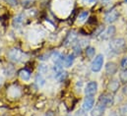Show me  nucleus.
I'll list each match as a JSON object with an SVG mask.
<instances>
[{"instance_id":"f257e3e1","label":"nucleus","mask_w":127,"mask_h":116,"mask_svg":"<svg viewBox=\"0 0 127 116\" xmlns=\"http://www.w3.org/2000/svg\"><path fill=\"white\" fill-rule=\"evenodd\" d=\"M125 46H126L125 39L121 37L113 38L109 42V48L114 53H121L125 49Z\"/></svg>"},{"instance_id":"f03ea898","label":"nucleus","mask_w":127,"mask_h":116,"mask_svg":"<svg viewBox=\"0 0 127 116\" xmlns=\"http://www.w3.org/2000/svg\"><path fill=\"white\" fill-rule=\"evenodd\" d=\"M8 57H9V59L11 61L18 63V62L24 61L26 59V57H27V55L23 51H21V50H19L17 48H13V49H11L8 52Z\"/></svg>"},{"instance_id":"7ed1b4c3","label":"nucleus","mask_w":127,"mask_h":116,"mask_svg":"<svg viewBox=\"0 0 127 116\" xmlns=\"http://www.w3.org/2000/svg\"><path fill=\"white\" fill-rule=\"evenodd\" d=\"M98 102L100 104H102L105 108L112 106L113 102H114L113 93H111V92H103V93H101L99 98H98Z\"/></svg>"},{"instance_id":"20e7f679","label":"nucleus","mask_w":127,"mask_h":116,"mask_svg":"<svg viewBox=\"0 0 127 116\" xmlns=\"http://www.w3.org/2000/svg\"><path fill=\"white\" fill-rule=\"evenodd\" d=\"M102 64H103V55L102 54H97L92 62V66H91L92 71L93 72H98L101 69Z\"/></svg>"},{"instance_id":"39448f33","label":"nucleus","mask_w":127,"mask_h":116,"mask_svg":"<svg viewBox=\"0 0 127 116\" xmlns=\"http://www.w3.org/2000/svg\"><path fill=\"white\" fill-rule=\"evenodd\" d=\"M119 17V12L116 10V9H111L110 11L106 12L105 15H104V20L106 23L108 24H111V23H114Z\"/></svg>"},{"instance_id":"423d86ee","label":"nucleus","mask_w":127,"mask_h":116,"mask_svg":"<svg viewBox=\"0 0 127 116\" xmlns=\"http://www.w3.org/2000/svg\"><path fill=\"white\" fill-rule=\"evenodd\" d=\"M115 27L114 26H109L107 29H103L101 31V33L99 34L100 35V39H103V40H108L110 38L113 37V35L115 34Z\"/></svg>"},{"instance_id":"0eeeda50","label":"nucleus","mask_w":127,"mask_h":116,"mask_svg":"<svg viewBox=\"0 0 127 116\" xmlns=\"http://www.w3.org/2000/svg\"><path fill=\"white\" fill-rule=\"evenodd\" d=\"M96 90H97V84H96V82L92 81L87 84L86 88H85V93L88 96H94L96 93Z\"/></svg>"},{"instance_id":"6e6552de","label":"nucleus","mask_w":127,"mask_h":116,"mask_svg":"<svg viewBox=\"0 0 127 116\" xmlns=\"http://www.w3.org/2000/svg\"><path fill=\"white\" fill-rule=\"evenodd\" d=\"M120 87V81L118 79H112L108 82L106 88L108 89V92H111V93H114L116 92Z\"/></svg>"},{"instance_id":"1a4fd4ad","label":"nucleus","mask_w":127,"mask_h":116,"mask_svg":"<svg viewBox=\"0 0 127 116\" xmlns=\"http://www.w3.org/2000/svg\"><path fill=\"white\" fill-rule=\"evenodd\" d=\"M94 105H95V98H94V96H88L87 95L85 97L84 101H83V105H82L83 109L85 111H89V110H91L94 107Z\"/></svg>"},{"instance_id":"9d476101","label":"nucleus","mask_w":127,"mask_h":116,"mask_svg":"<svg viewBox=\"0 0 127 116\" xmlns=\"http://www.w3.org/2000/svg\"><path fill=\"white\" fill-rule=\"evenodd\" d=\"M117 64L114 63V62H108L106 65H105V73L109 76H112L114 75L116 72H117Z\"/></svg>"},{"instance_id":"9b49d317","label":"nucleus","mask_w":127,"mask_h":116,"mask_svg":"<svg viewBox=\"0 0 127 116\" xmlns=\"http://www.w3.org/2000/svg\"><path fill=\"white\" fill-rule=\"evenodd\" d=\"M78 37V34H77V31L76 30H71L69 31V33L67 34L66 38H65V41H64V44L65 45H70L71 43H73Z\"/></svg>"},{"instance_id":"f8f14e48","label":"nucleus","mask_w":127,"mask_h":116,"mask_svg":"<svg viewBox=\"0 0 127 116\" xmlns=\"http://www.w3.org/2000/svg\"><path fill=\"white\" fill-rule=\"evenodd\" d=\"M104 110H105V107L97 101L95 105V108L92 110V116H102Z\"/></svg>"},{"instance_id":"ddd939ff","label":"nucleus","mask_w":127,"mask_h":116,"mask_svg":"<svg viewBox=\"0 0 127 116\" xmlns=\"http://www.w3.org/2000/svg\"><path fill=\"white\" fill-rule=\"evenodd\" d=\"M74 55L73 54H69L67 55L66 57H60V59L62 60V62L64 63V65L66 67H70L72 64H73V61H74Z\"/></svg>"},{"instance_id":"4468645a","label":"nucleus","mask_w":127,"mask_h":116,"mask_svg":"<svg viewBox=\"0 0 127 116\" xmlns=\"http://www.w3.org/2000/svg\"><path fill=\"white\" fill-rule=\"evenodd\" d=\"M19 76L22 80L24 81H29L30 78H31V72L28 71L27 69H22L20 72H19Z\"/></svg>"},{"instance_id":"2eb2a0df","label":"nucleus","mask_w":127,"mask_h":116,"mask_svg":"<svg viewBox=\"0 0 127 116\" xmlns=\"http://www.w3.org/2000/svg\"><path fill=\"white\" fill-rule=\"evenodd\" d=\"M95 47L93 46H88L85 50V53H86V56L88 58H93L95 56Z\"/></svg>"},{"instance_id":"dca6fc26","label":"nucleus","mask_w":127,"mask_h":116,"mask_svg":"<svg viewBox=\"0 0 127 116\" xmlns=\"http://www.w3.org/2000/svg\"><path fill=\"white\" fill-rule=\"evenodd\" d=\"M119 81L123 84H127V70H122L119 74Z\"/></svg>"},{"instance_id":"f3484780","label":"nucleus","mask_w":127,"mask_h":116,"mask_svg":"<svg viewBox=\"0 0 127 116\" xmlns=\"http://www.w3.org/2000/svg\"><path fill=\"white\" fill-rule=\"evenodd\" d=\"M24 22V15L23 14H20V15H18L15 19H14V26H20L22 23Z\"/></svg>"},{"instance_id":"a211bd4d","label":"nucleus","mask_w":127,"mask_h":116,"mask_svg":"<svg viewBox=\"0 0 127 116\" xmlns=\"http://www.w3.org/2000/svg\"><path fill=\"white\" fill-rule=\"evenodd\" d=\"M88 16H89V12H88V11H84V12L80 13V15H79V21H80V22L85 21V20L88 18Z\"/></svg>"},{"instance_id":"6ab92c4d","label":"nucleus","mask_w":127,"mask_h":116,"mask_svg":"<svg viewBox=\"0 0 127 116\" xmlns=\"http://www.w3.org/2000/svg\"><path fill=\"white\" fill-rule=\"evenodd\" d=\"M120 67L122 70H127V56L123 57L120 62Z\"/></svg>"},{"instance_id":"aec40b11","label":"nucleus","mask_w":127,"mask_h":116,"mask_svg":"<svg viewBox=\"0 0 127 116\" xmlns=\"http://www.w3.org/2000/svg\"><path fill=\"white\" fill-rule=\"evenodd\" d=\"M119 112H120V116H127V103L120 107Z\"/></svg>"},{"instance_id":"412c9836","label":"nucleus","mask_w":127,"mask_h":116,"mask_svg":"<svg viewBox=\"0 0 127 116\" xmlns=\"http://www.w3.org/2000/svg\"><path fill=\"white\" fill-rule=\"evenodd\" d=\"M35 81H36V83H37L39 86H42V85L44 84V80H43V78H42V76H41L40 74H37V75H36Z\"/></svg>"},{"instance_id":"4be33fe9","label":"nucleus","mask_w":127,"mask_h":116,"mask_svg":"<svg viewBox=\"0 0 127 116\" xmlns=\"http://www.w3.org/2000/svg\"><path fill=\"white\" fill-rule=\"evenodd\" d=\"M8 5L12 6V7H15L18 5V0H4Z\"/></svg>"},{"instance_id":"5701e85b","label":"nucleus","mask_w":127,"mask_h":116,"mask_svg":"<svg viewBox=\"0 0 127 116\" xmlns=\"http://www.w3.org/2000/svg\"><path fill=\"white\" fill-rule=\"evenodd\" d=\"M80 53H81V47L79 45L75 46L74 47V53H73V55L74 56H77V55H80Z\"/></svg>"},{"instance_id":"b1692460","label":"nucleus","mask_w":127,"mask_h":116,"mask_svg":"<svg viewBox=\"0 0 127 116\" xmlns=\"http://www.w3.org/2000/svg\"><path fill=\"white\" fill-rule=\"evenodd\" d=\"M76 116H88V114H87V111H85L84 109H81V110L77 111Z\"/></svg>"},{"instance_id":"393cba45","label":"nucleus","mask_w":127,"mask_h":116,"mask_svg":"<svg viewBox=\"0 0 127 116\" xmlns=\"http://www.w3.org/2000/svg\"><path fill=\"white\" fill-rule=\"evenodd\" d=\"M45 116H55V113L51 110H48L46 113H45Z\"/></svg>"},{"instance_id":"a878e982","label":"nucleus","mask_w":127,"mask_h":116,"mask_svg":"<svg viewBox=\"0 0 127 116\" xmlns=\"http://www.w3.org/2000/svg\"><path fill=\"white\" fill-rule=\"evenodd\" d=\"M122 92H123V94H124L125 96H127V84L122 87Z\"/></svg>"},{"instance_id":"bb28decb","label":"nucleus","mask_w":127,"mask_h":116,"mask_svg":"<svg viewBox=\"0 0 127 116\" xmlns=\"http://www.w3.org/2000/svg\"><path fill=\"white\" fill-rule=\"evenodd\" d=\"M84 2H87V3H95L96 0H83Z\"/></svg>"},{"instance_id":"cd10ccee","label":"nucleus","mask_w":127,"mask_h":116,"mask_svg":"<svg viewBox=\"0 0 127 116\" xmlns=\"http://www.w3.org/2000/svg\"><path fill=\"white\" fill-rule=\"evenodd\" d=\"M109 116H119V115H117V114H116L115 112H113V113H111V114H110Z\"/></svg>"},{"instance_id":"c85d7f7f","label":"nucleus","mask_w":127,"mask_h":116,"mask_svg":"<svg viewBox=\"0 0 127 116\" xmlns=\"http://www.w3.org/2000/svg\"><path fill=\"white\" fill-rule=\"evenodd\" d=\"M125 2H127V0H125Z\"/></svg>"}]
</instances>
